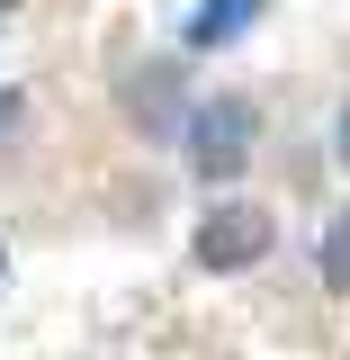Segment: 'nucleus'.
I'll list each match as a JSON object with an SVG mask.
<instances>
[{
  "label": "nucleus",
  "instance_id": "20e7f679",
  "mask_svg": "<svg viewBox=\"0 0 350 360\" xmlns=\"http://www.w3.org/2000/svg\"><path fill=\"white\" fill-rule=\"evenodd\" d=\"M252 9H261V0H207V9L189 18V45H198V54H207V45H224L243 18H252Z\"/></svg>",
  "mask_w": 350,
  "mask_h": 360
},
{
  "label": "nucleus",
  "instance_id": "f03ea898",
  "mask_svg": "<svg viewBox=\"0 0 350 360\" xmlns=\"http://www.w3.org/2000/svg\"><path fill=\"white\" fill-rule=\"evenodd\" d=\"M269 243H278L269 207H216V217H198V243H189V252H198V270L224 279V270H252Z\"/></svg>",
  "mask_w": 350,
  "mask_h": 360
},
{
  "label": "nucleus",
  "instance_id": "6e6552de",
  "mask_svg": "<svg viewBox=\"0 0 350 360\" xmlns=\"http://www.w3.org/2000/svg\"><path fill=\"white\" fill-rule=\"evenodd\" d=\"M0 270H9V252H0Z\"/></svg>",
  "mask_w": 350,
  "mask_h": 360
},
{
  "label": "nucleus",
  "instance_id": "423d86ee",
  "mask_svg": "<svg viewBox=\"0 0 350 360\" xmlns=\"http://www.w3.org/2000/svg\"><path fill=\"white\" fill-rule=\"evenodd\" d=\"M18 108H27V99H18V90H0V144L18 135Z\"/></svg>",
  "mask_w": 350,
  "mask_h": 360
},
{
  "label": "nucleus",
  "instance_id": "39448f33",
  "mask_svg": "<svg viewBox=\"0 0 350 360\" xmlns=\"http://www.w3.org/2000/svg\"><path fill=\"white\" fill-rule=\"evenodd\" d=\"M323 279L350 297V217H332V225H323Z\"/></svg>",
  "mask_w": 350,
  "mask_h": 360
},
{
  "label": "nucleus",
  "instance_id": "f257e3e1",
  "mask_svg": "<svg viewBox=\"0 0 350 360\" xmlns=\"http://www.w3.org/2000/svg\"><path fill=\"white\" fill-rule=\"evenodd\" d=\"M180 144H189L198 180H234L243 153H252V99H198L189 127H180Z\"/></svg>",
  "mask_w": 350,
  "mask_h": 360
},
{
  "label": "nucleus",
  "instance_id": "0eeeda50",
  "mask_svg": "<svg viewBox=\"0 0 350 360\" xmlns=\"http://www.w3.org/2000/svg\"><path fill=\"white\" fill-rule=\"evenodd\" d=\"M342 162H350V99H342Z\"/></svg>",
  "mask_w": 350,
  "mask_h": 360
},
{
  "label": "nucleus",
  "instance_id": "7ed1b4c3",
  "mask_svg": "<svg viewBox=\"0 0 350 360\" xmlns=\"http://www.w3.org/2000/svg\"><path fill=\"white\" fill-rule=\"evenodd\" d=\"M126 108H135L144 135H180V127H189V117H180L189 99H180V72H171V63H144V72L126 82Z\"/></svg>",
  "mask_w": 350,
  "mask_h": 360
}]
</instances>
